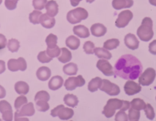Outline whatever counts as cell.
Listing matches in <instances>:
<instances>
[{"label": "cell", "mask_w": 156, "mask_h": 121, "mask_svg": "<svg viewBox=\"0 0 156 121\" xmlns=\"http://www.w3.org/2000/svg\"><path fill=\"white\" fill-rule=\"evenodd\" d=\"M40 23L44 28L51 29L54 26L55 19L54 17L49 16L47 13H42L40 18Z\"/></svg>", "instance_id": "15"}, {"label": "cell", "mask_w": 156, "mask_h": 121, "mask_svg": "<svg viewBox=\"0 0 156 121\" xmlns=\"http://www.w3.org/2000/svg\"><path fill=\"white\" fill-rule=\"evenodd\" d=\"M149 51L151 54L156 55V40H154L149 45Z\"/></svg>", "instance_id": "47"}, {"label": "cell", "mask_w": 156, "mask_h": 121, "mask_svg": "<svg viewBox=\"0 0 156 121\" xmlns=\"http://www.w3.org/2000/svg\"><path fill=\"white\" fill-rule=\"evenodd\" d=\"M152 26V20L151 18L145 17L143 19L141 24L136 31L140 40L144 41H148L152 38L154 36Z\"/></svg>", "instance_id": "3"}, {"label": "cell", "mask_w": 156, "mask_h": 121, "mask_svg": "<svg viewBox=\"0 0 156 121\" xmlns=\"http://www.w3.org/2000/svg\"><path fill=\"white\" fill-rule=\"evenodd\" d=\"M37 59L38 60L42 63H49V61H51L52 59V58L50 57L46 53V50L44 51H41L40 52H39V54H38L37 56Z\"/></svg>", "instance_id": "37"}, {"label": "cell", "mask_w": 156, "mask_h": 121, "mask_svg": "<svg viewBox=\"0 0 156 121\" xmlns=\"http://www.w3.org/2000/svg\"><path fill=\"white\" fill-rule=\"evenodd\" d=\"M149 3L154 6H156V0H149Z\"/></svg>", "instance_id": "52"}, {"label": "cell", "mask_w": 156, "mask_h": 121, "mask_svg": "<svg viewBox=\"0 0 156 121\" xmlns=\"http://www.w3.org/2000/svg\"><path fill=\"white\" fill-rule=\"evenodd\" d=\"M57 36L52 33H50L46 38V43L47 44V47L52 48L57 46Z\"/></svg>", "instance_id": "33"}, {"label": "cell", "mask_w": 156, "mask_h": 121, "mask_svg": "<svg viewBox=\"0 0 156 121\" xmlns=\"http://www.w3.org/2000/svg\"><path fill=\"white\" fill-rule=\"evenodd\" d=\"M94 48V43L90 41H86L83 46V50L87 54H93Z\"/></svg>", "instance_id": "40"}, {"label": "cell", "mask_w": 156, "mask_h": 121, "mask_svg": "<svg viewBox=\"0 0 156 121\" xmlns=\"http://www.w3.org/2000/svg\"><path fill=\"white\" fill-rule=\"evenodd\" d=\"M36 108L38 111L41 112H45L49 108V105L48 102L44 100H37L35 101Z\"/></svg>", "instance_id": "35"}, {"label": "cell", "mask_w": 156, "mask_h": 121, "mask_svg": "<svg viewBox=\"0 0 156 121\" xmlns=\"http://www.w3.org/2000/svg\"><path fill=\"white\" fill-rule=\"evenodd\" d=\"M140 111L136 110L132 108H130L128 114V120L131 121H137L140 119Z\"/></svg>", "instance_id": "34"}, {"label": "cell", "mask_w": 156, "mask_h": 121, "mask_svg": "<svg viewBox=\"0 0 156 121\" xmlns=\"http://www.w3.org/2000/svg\"><path fill=\"white\" fill-rule=\"evenodd\" d=\"M50 99V95L49 93L46 91H38L35 96V101L37 100H44L48 102Z\"/></svg>", "instance_id": "36"}, {"label": "cell", "mask_w": 156, "mask_h": 121, "mask_svg": "<svg viewBox=\"0 0 156 121\" xmlns=\"http://www.w3.org/2000/svg\"><path fill=\"white\" fill-rule=\"evenodd\" d=\"M124 89L127 95H132L138 93L141 90V86L140 84L132 80H128L124 86Z\"/></svg>", "instance_id": "13"}, {"label": "cell", "mask_w": 156, "mask_h": 121, "mask_svg": "<svg viewBox=\"0 0 156 121\" xmlns=\"http://www.w3.org/2000/svg\"><path fill=\"white\" fill-rule=\"evenodd\" d=\"M46 13L51 17H54L58 12V5L54 0H50L47 2L45 5Z\"/></svg>", "instance_id": "17"}, {"label": "cell", "mask_w": 156, "mask_h": 121, "mask_svg": "<svg viewBox=\"0 0 156 121\" xmlns=\"http://www.w3.org/2000/svg\"><path fill=\"white\" fill-rule=\"evenodd\" d=\"M133 4V0H113L112 6L116 10L131 7Z\"/></svg>", "instance_id": "20"}, {"label": "cell", "mask_w": 156, "mask_h": 121, "mask_svg": "<svg viewBox=\"0 0 156 121\" xmlns=\"http://www.w3.org/2000/svg\"><path fill=\"white\" fill-rule=\"evenodd\" d=\"M130 105H131V108H132L136 110H138V111L144 109L146 105V104L145 103L144 100L141 99H139V98L133 99L130 102Z\"/></svg>", "instance_id": "29"}, {"label": "cell", "mask_w": 156, "mask_h": 121, "mask_svg": "<svg viewBox=\"0 0 156 121\" xmlns=\"http://www.w3.org/2000/svg\"><path fill=\"white\" fill-rule=\"evenodd\" d=\"M46 53L51 58H54L58 57L61 52V49L58 47V46H56L52 48H48L46 49Z\"/></svg>", "instance_id": "39"}, {"label": "cell", "mask_w": 156, "mask_h": 121, "mask_svg": "<svg viewBox=\"0 0 156 121\" xmlns=\"http://www.w3.org/2000/svg\"><path fill=\"white\" fill-rule=\"evenodd\" d=\"M88 12L83 8L77 7L69 11L66 15V19L72 24L80 22L81 21L87 18Z\"/></svg>", "instance_id": "4"}, {"label": "cell", "mask_w": 156, "mask_h": 121, "mask_svg": "<svg viewBox=\"0 0 156 121\" xmlns=\"http://www.w3.org/2000/svg\"><path fill=\"white\" fill-rule=\"evenodd\" d=\"M140 61L131 54L122 55L115 63L114 74L126 80H136L142 72Z\"/></svg>", "instance_id": "1"}, {"label": "cell", "mask_w": 156, "mask_h": 121, "mask_svg": "<svg viewBox=\"0 0 156 121\" xmlns=\"http://www.w3.org/2000/svg\"><path fill=\"white\" fill-rule=\"evenodd\" d=\"M119 45V41L118 39L113 38L107 40L104 43L103 47L107 50H113L116 49Z\"/></svg>", "instance_id": "30"}, {"label": "cell", "mask_w": 156, "mask_h": 121, "mask_svg": "<svg viewBox=\"0 0 156 121\" xmlns=\"http://www.w3.org/2000/svg\"><path fill=\"white\" fill-rule=\"evenodd\" d=\"M47 0H33L32 5L35 9L41 10L45 7Z\"/></svg>", "instance_id": "42"}, {"label": "cell", "mask_w": 156, "mask_h": 121, "mask_svg": "<svg viewBox=\"0 0 156 121\" xmlns=\"http://www.w3.org/2000/svg\"><path fill=\"white\" fill-rule=\"evenodd\" d=\"M85 80L80 75L77 77H71L68 78L64 83L66 89L72 91L75 89L77 87H80L85 85Z\"/></svg>", "instance_id": "8"}, {"label": "cell", "mask_w": 156, "mask_h": 121, "mask_svg": "<svg viewBox=\"0 0 156 121\" xmlns=\"http://www.w3.org/2000/svg\"><path fill=\"white\" fill-rule=\"evenodd\" d=\"M61 51L62 53L58 57V61L63 63H66L69 61L72 58V55L71 52L66 47L61 48Z\"/></svg>", "instance_id": "27"}, {"label": "cell", "mask_w": 156, "mask_h": 121, "mask_svg": "<svg viewBox=\"0 0 156 121\" xmlns=\"http://www.w3.org/2000/svg\"><path fill=\"white\" fill-rule=\"evenodd\" d=\"M130 107V102L127 100L118 99H110L108 100L107 104L104 107L102 114L107 117L110 118L114 116L116 109L126 111Z\"/></svg>", "instance_id": "2"}, {"label": "cell", "mask_w": 156, "mask_h": 121, "mask_svg": "<svg viewBox=\"0 0 156 121\" xmlns=\"http://www.w3.org/2000/svg\"><path fill=\"white\" fill-rule=\"evenodd\" d=\"M77 70V66L74 63H69L66 64L63 67V72L68 75H73L76 74Z\"/></svg>", "instance_id": "28"}, {"label": "cell", "mask_w": 156, "mask_h": 121, "mask_svg": "<svg viewBox=\"0 0 156 121\" xmlns=\"http://www.w3.org/2000/svg\"><path fill=\"white\" fill-rule=\"evenodd\" d=\"M7 66L9 71L12 72H15L18 70L24 71L27 68V63L23 57H20L18 59L12 58L8 61Z\"/></svg>", "instance_id": "9"}, {"label": "cell", "mask_w": 156, "mask_h": 121, "mask_svg": "<svg viewBox=\"0 0 156 121\" xmlns=\"http://www.w3.org/2000/svg\"><path fill=\"white\" fill-rule=\"evenodd\" d=\"M82 0H70V2L72 6L73 7H76L77 5H78V4H79V2L81 1Z\"/></svg>", "instance_id": "51"}, {"label": "cell", "mask_w": 156, "mask_h": 121, "mask_svg": "<svg viewBox=\"0 0 156 121\" xmlns=\"http://www.w3.org/2000/svg\"><path fill=\"white\" fill-rule=\"evenodd\" d=\"M52 117L58 116L61 120H68L74 115V111L69 108H66L63 105H60L52 109L51 111Z\"/></svg>", "instance_id": "5"}, {"label": "cell", "mask_w": 156, "mask_h": 121, "mask_svg": "<svg viewBox=\"0 0 156 121\" xmlns=\"http://www.w3.org/2000/svg\"><path fill=\"white\" fill-rule=\"evenodd\" d=\"M2 119L5 121H12L13 120V111L9 110L2 113Z\"/></svg>", "instance_id": "46"}, {"label": "cell", "mask_w": 156, "mask_h": 121, "mask_svg": "<svg viewBox=\"0 0 156 121\" xmlns=\"http://www.w3.org/2000/svg\"><path fill=\"white\" fill-rule=\"evenodd\" d=\"M115 119L116 121H127L128 120V116L124 111L120 110L116 112Z\"/></svg>", "instance_id": "44"}, {"label": "cell", "mask_w": 156, "mask_h": 121, "mask_svg": "<svg viewBox=\"0 0 156 121\" xmlns=\"http://www.w3.org/2000/svg\"><path fill=\"white\" fill-rule=\"evenodd\" d=\"M94 0H86V1L88 3H92Z\"/></svg>", "instance_id": "53"}, {"label": "cell", "mask_w": 156, "mask_h": 121, "mask_svg": "<svg viewBox=\"0 0 156 121\" xmlns=\"http://www.w3.org/2000/svg\"><path fill=\"white\" fill-rule=\"evenodd\" d=\"M4 5L8 10H12L16 9V5H17V1H15L13 0H5Z\"/></svg>", "instance_id": "45"}, {"label": "cell", "mask_w": 156, "mask_h": 121, "mask_svg": "<svg viewBox=\"0 0 156 121\" xmlns=\"http://www.w3.org/2000/svg\"><path fill=\"white\" fill-rule=\"evenodd\" d=\"M27 103V99L24 95H20L15 100L14 106L16 110L19 109L23 105Z\"/></svg>", "instance_id": "38"}, {"label": "cell", "mask_w": 156, "mask_h": 121, "mask_svg": "<svg viewBox=\"0 0 156 121\" xmlns=\"http://www.w3.org/2000/svg\"><path fill=\"white\" fill-rule=\"evenodd\" d=\"M155 76V71L152 67H148L139 76L138 83L143 86H149L153 83Z\"/></svg>", "instance_id": "7"}, {"label": "cell", "mask_w": 156, "mask_h": 121, "mask_svg": "<svg viewBox=\"0 0 156 121\" xmlns=\"http://www.w3.org/2000/svg\"><path fill=\"white\" fill-rule=\"evenodd\" d=\"M80 40L74 35L69 36L65 41L66 45L72 50L77 49L80 46Z\"/></svg>", "instance_id": "22"}, {"label": "cell", "mask_w": 156, "mask_h": 121, "mask_svg": "<svg viewBox=\"0 0 156 121\" xmlns=\"http://www.w3.org/2000/svg\"><path fill=\"white\" fill-rule=\"evenodd\" d=\"M63 101L65 103L71 108L75 107L79 102L77 96L72 94H67L64 96Z\"/></svg>", "instance_id": "26"}, {"label": "cell", "mask_w": 156, "mask_h": 121, "mask_svg": "<svg viewBox=\"0 0 156 121\" xmlns=\"http://www.w3.org/2000/svg\"><path fill=\"white\" fill-rule=\"evenodd\" d=\"M7 44V39L5 36L0 33V49H4Z\"/></svg>", "instance_id": "48"}, {"label": "cell", "mask_w": 156, "mask_h": 121, "mask_svg": "<svg viewBox=\"0 0 156 121\" xmlns=\"http://www.w3.org/2000/svg\"><path fill=\"white\" fill-rule=\"evenodd\" d=\"M124 43L126 46L131 50L136 49L139 46V41L135 35L130 33L125 36Z\"/></svg>", "instance_id": "14"}, {"label": "cell", "mask_w": 156, "mask_h": 121, "mask_svg": "<svg viewBox=\"0 0 156 121\" xmlns=\"http://www.w3.org/2000/svg\"><path fill=\"white\" fill-rule=\"evenodd\" d=\"M94 53L99 58L110 60L112 58V54L104 47H95Z\"/></svg>", "instance_id": "25"}, {"label": "cell", "mask_w": 156, "mask_h": 121, "mask_svg": "<svg viewBox=\"0 0 156 121\" xmlns=\"http://www.w3.org/2000/svg\"><path fill=\"white\" fill-rule=\"evenodd\" d=\"M36 75L40 80L46 81L51 77V71L49 67L46 66H41L37 71Z\"/></svg>", "instance_id": "19"}, {"label": "cell", "mask_w": 156, "mask_h": 121, "mask_svg": "<svg viewBox=\"0 0 156 121\" xmlns=\"http://www.w3.org/2000/svg\"><path fill=\"white\" fill-rule=\"evenodd\" d=\"M99 89L110 95H117L120 92L119 87L107 79L102 80V85Z\"/></svg>", "instance_id": "10"}, {"label": "cell", "mask_w": 156, "mask_h": 121, "mask_svg": "<svg viewBox=\"0 0 156 121\" xmlns=\"http://www.w3.org/2000/svg\"><path fill=\"white\" fill-rule=\"evenodd\" d=\"M102 82V80L99 77H96L94 78H92L89 81L88 85V90L91 92L96 91L101 86Z\"/></svg>", "instance_id": "24"}, {"label": "cell", "mask_w": 156, "mask_h": 121, "mask_svg": "<svg viewBox=\"0 0 156 121\" xmlns=\"http://www.w3.org/2000/svg\"><path fill=\"white\" fill-rule=\"evenodd\" d=\"M96 67L106 76H112L114 75V71L112 66L106 60H99L97 62Z\"/></svg>", "instance_id": "12"}, {"label": "cell", "mask_w": 156, "mask_h": 121, "mask_svg": "<svg viewBox=\"0 0 156 121\" xmlns=\"http://www.w3.org/2000/svg\"><path fill=\"white\" fill-rule=\"evenodd\" d=\"M41 15H42L41 12L39 10H34L32 12H31L29 14V21L34 24H39L40 18Z\"/></svg>", "instance_id": "31"}, {"label": "cell", "mask_w": 156, "mask_h": 121, "mask_svg": "<svg viewBox=\"0 0 156 121\" xmlns=\"http://www.w3.org/2000/svg\"><path fill=\"white\" fill-rule=\"evenodd\" d=\"M91 34L95 36L99 37L104 36L107 32V28L102 24L95 23L91 26Z\"/></svg>", "instance_id": "16"}, {"label": "cell", "mask_w": 156, "mask_h": 121, "mask_svg": "<svg viewBox=\"0 0 156 121\" xmlns=\"http://www.w3.org/2000/svg\"><path fill=\"white\" fill-rule=\"evenodd\" d=\"M144 110L147 118L150 120H153L154 118L155 117V112H154V108L151 106V105L149 103L146 104Z\"/></svg>", "instance_id": "41"}, {"label": "cell", "mask_w": 156, "mask_h": 121, "mask_svg": "<svg viewBox=\"0 0 156 121\" xmlns=\"http://www.w3.org/2000/svg\"><path fill=\"white\" fill-rule=\"evenodd\" d=\"M35 114V108L33 103L29 102L23 105L15 113V120H24L23 116H32Z\"/></svg>", "instance_id": "6"}, {"label": "cell", "mask_w": 156, "mask_h": 121, "mask_svg": "<svg viewBox=\"0 0 156 121\" xmlns=\"http://www.w3.org/2000/svg\"><path fill=\"white\" fill-rule=\"evenodd\" d=\"M63 84V79L60 75L52 77L48 83V87L50 89L55 91L60 88Z\"/></svg>", "instance_id": "18"}, {"label": "cell", "mask_w": 156, "mask_h": 121, "mask_svg": "<svg viewBox=\"0 0 156 121\" xmlns=\"http://www.w3.org/2000/svg\"><path fill=\"white\" fill-rule=\"evenodd\" d=\"M13 1H17V2H18V1H19V0H13Z\"/></svg>", "instance_id": "55"}, {"label": "cell", "mask_w": 156, "mask_h": 121, "mask_svg": "<svg viewBox=\"0 0 156 121\" xmlns=\"http://www.w3.org/2000/svg\"><path fill=\"white\" fill-rule=\"evenodd\" d=\"M5 71V62L3 60H0V74H2Z\"/></svg>", "instance_id": "49"}, {"label": "cell", "mask_w": 156, "mask_h": 121, "mask_svg": "<svg viewBox=\"0 0 156 121\" xmlns=\"http://www.w3.org/2000/svg\"><path fill=\"white\" fill-rule=\"evenodd\" d=\"M7 44L8 49L12 52H17L20 48V42L14 38L9 40Z\"/></svg>", "instance_id": "32"}, {"label": "cell", "mask_w": 156, "mask_h": 121, "mask_svg": "<svg viewBox=\"0 0 156 121\" xmlns=\"http://www.w3.org/2000/svg\"><path fill=\"white\" fill-rule=\"evenodd\" d=\"M9 110H12L10 104L6 100L0 101V112L2 113Z\"/></svg>", "instance_id": "43"}, {"label": "cell", "mask_w": 156, "mask_h": 121, "mask_svg": "<svg viewBox=\"0 0 156 121\" xmlns=\"http://www.w3.org/2000/svg\"><path fill=\"white\" fill-rule=\"evenodd\" d=\"M2 0H0V4L2 3Z\"/></svg>", "instance_id": "54"}, {"label": "cell", "mask_w": 156, "mask_h": 121, "mask_svg": "<svg viewBox=\"0 0 156 121\" xmlns=\"http://www.w3.org/2000/svg\"><path fill=\"white\" fill-rule=\"evenodd\" d=\"M73 32L79 37L85 38L90 36V32L87 27L83 25H77L73 27Z\"/></svg>", "instance_id": "21"}, {"label": "cell", "mask_w": 156, "mask_h": 121, "mask_svg": "<svg viewBox=\"0 0 156 121\" xmlns=\"http://www.w3.org/2000/svg\"><path fill=\"white\" fill-rule=\"evenodd\" d=\"M5 95H6V92L5 89L1 85H0V99H2L5 97Z\"/></svg>", "instance_id": "50"}, {"label": "cell", "mask_w": 156, "mask_h": 121, "mask_svg": "<svg viewBox=\"0 0 156 121\" xmlns=\"http://www.w3.org/2000/svg\"><path fill=\"white\" fill-rule=\"evenodd\" d=\"M133 18V13L130 10H126L121 12L115 21V25L119 28L126 27Z\"/></svg>", "instance_id": "11"}, {"label": "cell", "mask_w": 156, "mask_h": 121, "mask_svg": "<svg viewBox=\"0 0 156 121\" xmlns=\"http://www.w3.org/2000/svg\"><path fill=\"white\" fill-rule=\"evenodd\" d=\"M15 90L18 94H26L29 91L28 84L23 81H19L15 85Z\"/></svg>", "instance_id": "23"}]
</instances>
